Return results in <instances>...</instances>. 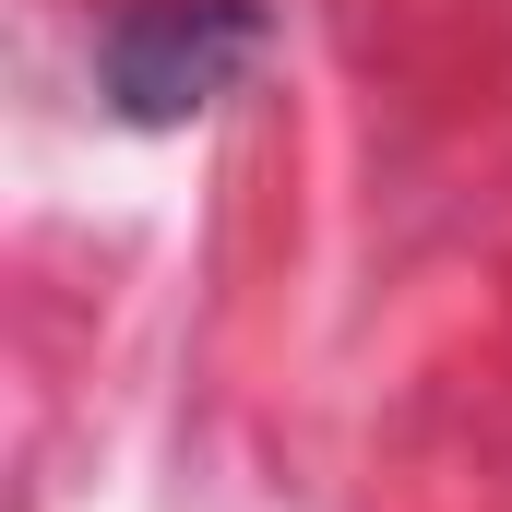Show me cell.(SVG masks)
Masks as SVG:
<instances>
[{"mask_svg": "<svg viewBox=\"0 0 512 512\" xmlns=\"http://www.w3.org/2000/svg\"><path fill=\"white\" fill-rule=\"evenodd\" d=\"M251 48H262L251 0H131L108 24V48H96V84H108L120 120L167 131V120H203L251 72Z\"/></svg>", "mask_w": 512, "mask_h": 512, "instance_id": "6da1fadb", "label": "cell"}]
</instances>
